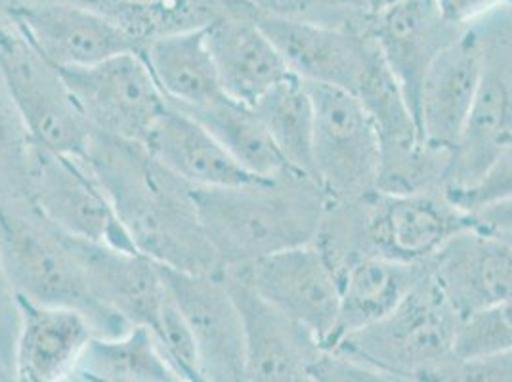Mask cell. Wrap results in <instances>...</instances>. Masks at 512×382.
I'll return each instance as SVG.
<instances>
[{"mask_svg":"<svg viewBox=\"0 0 512 382\" xmlns=\"http://www.w3.org/2000/svg\"><path fill=\"white\" fill-rule=\"evenodd\" d=\"M81 159L138 253L176 272H222L199 218L195 188L165 169L144 144L94 132Z\"/></svg>","mask_w":512,"mask_h":382,"instance_id":"1","label":"cell"},{"mask_svg":"<svg viewBox=\"0 0 512 382\" xmlns=\"http://www.w3.org/2000/svg\"><path fill=\"white\" fill-rule=\"evenodd\" d=\"M205 235L222 270L314 243L327 195L299 170L235 188L195 190Z\"/></svg>","mask_w":512,"mask_h":382,"instance_id":"2","label":"cell"},{"mask_svg":"<svg viewBox=\"0 0 512 382\" xmlns=\"http://www.w3.org/2000/svg\"><path fill=\"white\" fill-rule=\"evenodd\" d=\"M0 256L23 300L83 314L96 337H119L132 327L94 298L71 235L52 226L31 201H0Z\"/></svg>","mask_w":512,"mask_h":382,"instance_id":"3","label":"cell"},{"mask_svg":"<svg viewBox=\"0 0 512 382\" xmlns=\"http://www.w3.org/2000/svg\"><path fill=\"white\" fill-rule=\"evenodd\" d=\"M459 327L461 318L427 272L388 316L346 335L327 352L406 381L438 382L459 360Z\"/></svg>","mask_w":512,"mask_h":382,"instance_id":"4","label":"cell"},{"mask_svg":"<svg viewBox=\"0 0 512 382\" xmlns=\"http://www.w3.org/2000/svg\"><path fill=\"white\" fill-rule=\"evenodd\" d=\"M470 25L482 48V71L469 123L451 151L448 195L472 188L512 142V4Z\"/></svg>","mask_w":512,"mask_h":382,"instance_id":"5","label":"cell"},{"mask_svg":"<svg viewBox=\"0 0 512 382\" xmlns=\"http://www.w3.org/2000/svg\"><path fill=\"white\" fill-rule=\"evenodd\" d=\"M0 75L35 146L81 157L92 138L62 69L50 64L14 22L0 25Z\"/></svg>","mask_w":512,"mask_h":382,"instance_id":"6","label":"cell"},{"mask_svg":"<svg viewBox=\"0 0 512 382\" xmlns=\"http://www.w3.org/2000/svg\"><path fill=\"white\" fill-rule=\"evenodd\" d=\"M306 83V81H304ZM314 106V178L329 201H358L377 191L381 144L358 96L306 83Z\"/></svg>","mask_w":512,"mask_h":382,"instance_id":"7","label":"cell"},{"mask_svg":"<svg viewBox=\"0 0 512 382\" xmlns=\"http://www.w3.org/2000/svg\"><path fill=\"white\" fill-rule=\"evenodd\" d=\"M62 73L96 134L144 144L169 109L140 52H127L92 67L62 69Z\"/></svg>","mask_w":512,"mask_h":382,"instance_id":"8","label":"cell"},{"mask_svg":"<svg viewBox=\"0 0 512 382\" xmlns=\"http://www.w3.org/2000/svg\"><path fill=\"white\" fill-rule=\"evenodd\" d=\"M29 199L64 234L121 251H136L106 191L81 157L35 146Z\"/></svg>","mask_w":512,"mask_h":382,"instance_id":"9","label":"cell"},{"mask_svg":"<svg viewBox=\"0 0 512 382\" xmlns=\"http://www.w3.org/2000/svg\"><path fill=\"white\" fill-rule=\"evenodd\" d=\"M363 224L371 258L425 264L448 241L470 228V218L446 190L373 191L363 197Z\"/></svg>","mask_w":512,"mask_h":382,"instance_id":"10","label":"cell"},{"mask_svg":"<svg viewBox=\"0 0 512 382\" xmlns=\"http://www.w3.org/2000/svg\"><path fill=\"white\" fill-rule=\"evenodd\" d=\"M224 272L245 283L283 316L314 333L323 348L327 346L337 327L341 291L337 277L314 243Z\"/></svg>","mask_w":512,"mask_h":382,"instance_id":"11","label":"cell"},{"mask_svg":"<svg viewBox=\"0 0 512 382\" xmlns=\"http://www.w3.org/2000/svg\"><path fill=\"white\" fill-rule=\"evenodd\" d=\"M161 272L192 331L205 382H247L243 318L222 272L188 274L163 266Z\"/></svg>","mask_w":512,"mask_h":382,"instance_id":"12","label":"cell"},{"mask_svg":"<svg viewBox=\"0 0 512 382\" xmlns=\"http://www.w3.org/2000/svg\"><path fill=\"white\" fill-rule=\"evenodd\" d=\"M12 22L58 69H81L138 52L127 33L102 12L73 0H20Z\"/></svg>","mask_w":512,"mask_h":382,"instance_id":"13","label":"cell"},{"mask_svg":"<svg viewBox=\"0 0 512 382\" xmlns=\"http://www.w3.org/2000/svg\"><path fill=\"white\" fill-rule=\"evenodd\" d=\"M255 22L276 46L287 69L306 83L356 92L381 52L367 29H342L283 20L255 8Z\"/></svg>","mask_w":512,"mask_h":382,"instance_id":"14","label":"cell"},{"mask_svg":"<svg viewBox=\"0 0 512 382\" xmlns=\"http://www.w3.org/2000/svg\"><path fill=\"white\" fill-rule=\"evenodd\" d=\"M367 27L419 123L428 69L465 27L446 22L434 0H396L371 12Z\"/></svg>","mask_w":512,"mask_h":382,"instance_id":"15","label":"cell"},{"mask_svg":"<svg viewBox=\"0 0 512 382\" xmlns=\"http://www.w3.org/2000/svg\"><path fill=\"white\" fill-rule=\"evenodd\" d=\"M222 277L243 318L247 382H316L314 369L325 354L320 339L228 272Z\"/></svg>","mask_w":512,"mask_h":382,"instance_id":"16","label":"cell"},{"mask_svg":"<svg viewBox=\"0 0 512 382\" xmlns=\"http://www.w3.org/2000/svg\"><path fill=\"white\" fill-rule=\"evenodd\" d=\"M427 268L461 321L512 295L511 245L472 226L448 241Z\"/></svg>","mask_w":512,"mask_h":382,"instance_id":"17","label":"cell"},{"mask_svg":"<svg viewBox=\"0 0 512 382\" xmlns=\"http://www.w3.org/2000/svg\"><path fill=\"white\" fill-rule=\"evenodd\" d=\"M205 37L222 90L235 102L255 106L291 73L255 22V6L245 0H232L228 12L205 29Z\"/></svg>","mask_w":512,"mask_h":382,"instance_id":"18","label":"cell"},{"mask_svg":"<svg viewBox=\"0 0 512 382\" xmlns=\"http://www.w3.org/2000/svg\"><path fill=\"white\" fill-rule=\"evenodd\" d=\"M71 239L94 298L128 325L151 329L169 298L161 266L138 251Z\"/></svg>","mask_w":512,"mask_h":382,"instance_id":"19","label":"cell"},{"mask_svg":"<svg viewBox=\"0 0 512 382\" xmlns=\"http://www.w3.org/2000/svg\"><path fill=\"white\" fill-rule=\"evenodd\" d=\"M482 71V48L472 25L430 65L419 100V127L428 144L453 151L463 136Z\"/></svg>","mask_w":512,"mask_h":382,"instance_id":"20","label":"cell"},{"mask_svg":"<svg viewBox=\"0 0 512 382\" xmlns=\"http://www.w3.org/2000/svg\"><path fill=\"white\" fill-rule=\"evenodd\" d=\"M22 323L14 350L16 382H69L88 342L90 321L69 308L43 306L20 298Z\"/></svg>","mask_w":512,"mask_h":382,"instance_id":"21","label":"cell"},{"mask_svg":"<svg viewBox=\"0 0 512 382\" xmlns=\"http://www.w3.org/2000/svg\"><path fill=\"white\" fill-rule=\"evenodd\" d=\"M151 155L195 190L235 188L258 178L243 169L192 115L169 106L144 142Z\"/></svg>","mask_w":512,"mask_h":382,"instance_id":"22","label":"cell"},{"mask_svg":"<svg viewBox=\"0 0 512 382\" xmlns=\"http://www.w3.org/2000/svg\"><path fill=\"white\" fill-rule=\"evenodd\" d=\"M169 106L193 111L224 98L205 29L163 37L140 48Z\"/></svg>","mask_w":512,"mask_h":382,"instance_id":"23","label":"cell"},{"mask_svg":"<svg viewBox=\"0 0 512 382\" xmlns=\"http://www.w3.org/2000/svg\"><path fill=\"white\" fill-rule=\"evenodd\" d=\"M427 272V262L404 264L386 258H367L350 268L339 281V319L325 350L388 316Z\"/></svg>","mask_w":512,"mask_h":382,"instance_id":"24","label":"cell"},{"mask_svg":"<svg viewBox=\"0 0 512 382\" xmlns=\"http://www.w3.org/2000/svg\"><path fill=\"white\" fill-rule=\"evenodd\" d=\"M102 12L142 46L190 31L207 29L228 12L232 0H73Z\"/></svg>","mask_w":512,"mask_h":382,"instance_id":"25","label":"cell"},{"mask_svg":"<svg viewBox=\"0 0 512 382\" xmlns=\"http://www.w3.org/2000/svg\"><path fill=\"white\" fill-rule=\"evenodd\" d=\"M207 128L235 161L258 178H274L289 169L270 132L256 115L255 107L245 106L224 96L211 106L184 111Z\"/></svg>","mask_w":512,"mask_h":382,"instance_id":"26","label":"cell"},{"mask_svg":"<svg viewBox=\"0 0 512 382\" xmlns=\"http://www.w3.org/2000/svg\"><path fill=\"white\" fill-rule=\"evenodd\" d=\"M253 107L287 167L314 178V106L306 83L289 73Z\"/></svg>","mask_w":512,"mask_h":382,"instance_id":"27","label":"cell"},{"mask_svg":"<svg viewBox=\"0 0 512 382\" xmlns=\"http://www.w3.org/2000/svg\"><path fill=\"white\" fill-rule=\"evenodd\" d=\"M73 379L83 382H169L176 379L146 327L119 337H94Z\"/></svg>","mask_w":512,"mask_h":382,"instance_id":"28","label":"cell"},{"mask_svg":"<svg viewBox=\"0 0 512 382\" xmlns=\"http://www.w3.org/2000/svg\"><path fill=\"white\" fill-rule=\"evenodd\" d=\"M35 142L0 75V201H31Z\"/></svg>","mask_w":512,"mask_h":382,"instance_id":"29","label":"cell"},{"mask_svg":"<svg viewBox=\"0 0 512 382\" xmlns=\"http://www.w3.org/2000/svg\"><path fill=\"white\" fill-rule=\"evenodd\" d=\"M258 12L283 20L342 29H367L369 10L363 0H245Z\"/></svg>","mask_w":512,"mask_h":382,"instance_id":"30","label":"cell"},{"mask_svg":"<svg viewBox=\"0 0 512 382\" xmlns=\"http://www.w3.org/2000/svg\"><path fill=\"white\" fill-rule=\"evenodd\" d=\"M151 337L157 344L163 360L169 365L172 375L182 382H205L201 373V363L192 331L182 318L171 293L159 314L157 323L150 329Z\"/></svg>","mask_w":512,"mask_h":382,"instance_id":"31","label":"cell"},{"mask_svg":"<svg viewBox=\"0 0 512 382\" xmlns=\"http://www.w3.org/2000/svg\"><path fill=\"white\" fill-rule=\"evenodd\" d=\"M512 350V295L461 321L457 356L476 358Z\"/></svg>","mask_w":512,"mask_h":382,"instance_id":"32","label":"cell"},{"mask_svg":"<svg viewBox=\"0 0 512 382\" xmlns=\"http://www.w3.org/2000/svg\"><path fill=\"white\" fill-rule=\"evenodd\" d=\"M449 197L467 213L491 201L512 197V142L499 153L488 172L472 188Z\"/></svg>","mask_w":512,"mask_h":382,"instance_id":"33","label":"cell"},{"mask_svg":"<svg viewBox=\"0 0 512 382\" xmlns=\"http://www.w3.org/2000/svg\"><path fill=\"white\" fill-rule=\"evenodd\" d=\"M438 382H512V350L476 358H459Z\"/></svg>","mask_w":512,"mask_h":382,"instance_id":"34","label":"cell"},{"mask_svg":"<svg viewBox=\"0 0 512 382\" xmlns=\"http://www.w3.org/2000/svg\"><path fill=\"white\" fill-rule=\"evenodd\" d=\"M314 377L316 382H411L327 350L314 369Z\"/></svg>","mask_w":512,"mask_h":382,"instance_id":"35","label":"cell"},{"mask_svg":"<svg viewBox=\"0 0 512 382\" xmlns=\"http://www.w3.org/2000/svg\"><path fill=\"white\" fill-rule=\"evenodd\" d=\"M22 323L20 297L12 287V281L6 274L2 256H0V354L8 361L14 371V350Z\"/></svg>","mask_w":512,"mask_h":382,"instance_id":"36","label":"cell"},{"mask_svg":"<svg viewBox=\"0 0 512 382\" xmlns=\"http://www.w3.org/2000/svg\"><path fill=\"white\" fill-rule=\"evenodd\" d=\"M434 4L446 22L457 27H467L490 14L491 10L512 4V0H434Z\"/></svg>","mask_w":512,"mask_h":382,"instance_id":"37","label":"cell"},{"mask_svg":"<svg viewBox=\"0 0 512 382\" xmlns=\"http://www.w3.org/2000/svg\"><path fill=\"white\" fill-rule=\"evenodd\" d=\"M470 226L491 235H512V197L486 203L470 211Z\"/></svg>","mask_w":512,"mask_h":382,"instance_id":"38","label":"cell"},{"mask_svg":"<svg viewBox=\"0 0 512 382\" xmlns=\"http://www.w3.org/2000/svg\"><path fill=\"white\" fill-rule=\"evenodd\" d=\"M0 382H16V379H14V371H12V367L8 365V361L2 358V354H0Z\"/></svg>","mask_w":512,"mask_h":382,"instance_id":"39","label":"cell"},{"mask_svg":"<svg viewBox=\"0 0 512 382\" xmlns=\"http://www.w3.org/2000/svg\"><path fill=\"white\" fill-rule=\"evenodd\" d=\"M363 2H365L367 10H369V14H371V12H377V10H381V8L392 4V2H396V0H363Z\"/></svg>","mask_w":512,"mask_h":382,"instance_id":"40","label":"cell"},{"mask_svg":"<svg viewBox=\"0 0 512 382\" xmlns=\"http://www.w3.org/2000/svg\"><path fill=\"white\" fill-rule=\"evenodd\" d=\"M499 237H501V235H499ZM503 239H505V241H507V243H509V245L512 247V235H505Z\"/></svg>","mask_w":512,"mask_h":382,"instance_id":"41","label":"cell"},{"mask_svg":"<svg viewBox=\"0 0 512 382\" xmlns=\"http://www.w3.org/2000/svg\"><path fill=\"white\" fill-rule=\"evenodd\" d=\"M69 382H83V381H79V379H71V381Z\"/></svg>","mask_w":512,"mask_h":382,"instance_id":"42","label":"cell"},{"mask_svg":"<svg viewBox=\"0 0 512 382\" xmlns=\"http://www.w3.org/2000/svg\"><path fill=\"white\" fill-rule=\"evenodd\" d=\"M169 382H182V381H178V379H171V381Z\"/></svg>","mask_w":512,"mask_h":382,"instance_id":"43","label":"cell"}]
</instances>
